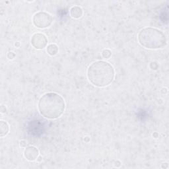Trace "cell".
Masks as SVG:
<instances>
[{"mask_svg":"<svg viewBox=\"0 0 169 169\" xmlns=\"http://www.w3.org/2000/svg\"><path fill=\"white\" fill-rule=\"evenodd\" d=\"M38 108L40 114L44 118L54 120L63 114L65 103L62 96L56 92H47L39 99Z\"/></svg>","mask_w":169,"mask_h":169,"instance_id":"6da1fadb","label":"cell"},{"mask_svg":"<svg viewBox=\"0 0 169 169\" xmlns=\"http://www.w3.org/2000/svg\"><path fill=\"white\" fill-rule=\"evenodd\" d=\"M115 71L112 65L104 61L91 63L87 69V77L92 85L97 87L109 85L114 79Z\"/></svg>","mask_w":169,"mask_h":169,"instance_id":"7a4b0ae2","label":"cell"},{"mask_svg":"<svg viewBox=\"0 0 169 169\" xmlns=\"http://www.w3.org/2000/svg\"><path fill=\"white\" fill-rule=\"evenodd\" d=\"M137 38L141 46L147 49H160L165 47L167 44L164 33L155 28L143 29L139 31Z\"/></svg>","mask_w":169,"mask_h":169,"instance_id":"3957f363","label":"cell"},{"mask_svg":"<svg viewBox=\"0 0 169 169\" xmlns=\"http://www.w3.org/2000/svg\"><path fill=\"white\" fill-rule=\"evenodd\" d=\"M53 18L51 15L44 11H40L33 16V22L35 27L39 29H46L51 25Z\"/></svg>","mask_w":169,"mask_h":169,"instance_id":"277c9868","label":"cell"},{"mask_svg":"<svg viewBox=\"0 0 169 169\" xmlns=\"http://www.w3.org/2000/svg\"><path fill=\"white\" fill-rule=\"evenodd\" d=\"M31 41L32 46L37 50L44 49L48 44V40L46 36L40 33L33 34Z\"/></svg>","mask_w":169,"mask_h":169,"instance_id":"5b68a950","label":"cell"},{"mask_svg":"<svg viewBox=\"0 0 169 169\" xmlns=\"http://www.w3.org/2000/svg\"><path fill=\"white\" fill-rule=\"evenodd\" d=\"M39 156V151L34 146H29L24 151V157L29 161H34L36 160Z\"/></svg>","mask_w":169,"mask_h":169,"instance_id":"8992f818","label":"cell"},{"mask_svg":"<svg viewBox=\"0 0 169 169\" xmlns=\"http://www.w3.org/2000/svg\"><path fill=\"white\" fill-rule=\"evenodd\" d=\"M83 9L79 6H74L70 9V15L74 19H79L83 16Z\"/></svg>","mask_w":169,"mask_h":169,"instance_id":"52a82bcc","label":"cell"},{"mask_svg":"<svg viewBox=\"0 0 169 169\" xmlns=\"http://www.w3.org/2000/svg\"><path fill=\"white\" fill-rule=\"evenodd\" d=\"M9 132V126L5 121H0V136L3 137L8 134Z\"/></svg>","mask_w":169,"mask_h":169,"instance_id":"ba28073f","label":"cell"},{"mask_svg":"<svg viewBox=\"0 0 169 169\" xmlns=\"http://www.w3.org/2000/svg\"><path fill=\"white\" fill-rule=\"evenodd\" d=\"M58 50H58V46L55 44H51L48 45L46 48V52L51 56H54L55 55H56L58 53Z\"/></svg>","mask_w":169,"mask_h":169,"instance_id":"9c48e42d","label":"cell"},{"mask_svg":"<svg viewBox=\"0 0 169 169\" xmlns=\"http://www.w3.org/2000/svg\"><path fill=\"white\" fill-rule=\"evenodd\" d=\"M112 52L109 49H104L102 52V56L105 59H108L111 57Z\"/></svg>","mask_w":169,"mask_h":169,"instance_id":"30bf717a","label":"cell"},{"mask_svg":"<svg viewBox=\"0 0 169 169\" xmlns=\"http://www.w3.org/2000/svg\"><path fill=\"white\" fill-rule=\"evenodd\" d=\"M7 57L9 60H13L15 57V54L13 52H9L7 54Z\"/></svg>","mask_w":169,"mask_h":169,"instance_id":"8fae6325","label":"cell"},{"mask_svg":"<svg viewBox=\"0 0 169 169\" xmlns=\"http://www.w3.org/2000/svg\"><path fill=\"white\" fill-rule=\"evenodd\" d=\"M27 142L25 140H21L20 141V146L22 147H27Z\"/></svg>","mask_w":169,"mask_h":169,"instance_id":"7c38bea8","label":"cell"},{"mask_svg":"<svg viewBox=\"0 0 169 169\" xmlns=\"http://www.w3.org/2000/svg\"><path fill=\"white\" fill-rule=\"evenodd\" d=\"M168 162H164L161 164V168H168Z\"/></svg>","mask_w":169,"mask_h":169,"instance_id":"4fadbf2b","label":"cell"},{"mask_svg":"<svg viewBox=\"0 0 169 169\" xmlns=\"http://www.w3.org/2000/svg\"><path fill=\"white\" fill-rule=\"evenodd\" d=\"M120 166H121V162H120L119 161H116V162H114V166L116 168L120 167Z\"/></svg>","mask_w":169,"mask_h":169,"instance_id":"5bb4252c","label":"cell"},{"mask_svg":"<svg viewBox=\"0 0 169 169\" xmlns=\"http://www.w3.org/2000/svg\"><path fill=\"white\" fill-rule=\"evenodd\" d=\"M1 111H2V113L6 112V108L4 105H2V107H1Z\"/></svg>","mask_w":169,"mask_h":169,"instance_id":"9a60e30c","label":"cell"},{"mask_svg":"<svg viewBox=\"0 0 169 169\" xmlns=\"http://www.w3.org/2000/svg\"><path fill=\"white\" fill-rule=\"evenodd\" d=\"M36 160H37V162H42V157L41 156H38L37 159H36Z\"/></svg>","mask_w":169,"mask_h":169,"instance_id":"2e32d148","label":"cell"},{"mask_svg":"<svg viewBox=\"0 0 169 169\" xmlns=\"http://www.w3.org/2000/svg\"><path fill=\"white\" fill-rule=\"evenodd\" d=\"M162 90H164V91H162V93H164V94H166V93L168 92V90L166 88H164V89H162Z\"/></svg>","mask_w":169,"mask_h":169,"instance_id":"e0dca14e","label":"cell"},{"mask_svg":"<svg viewBox=\"0 0 169 169\" xmlns=\"http://www.w3.org/2000/svg\"><path fill=\"white\" fill-rule=\"evenodd\" d=\"M153 136L155 138H157V137H158V133L155 132V133L153 134Z\"/></svg>","mask_w":169,"mask_h":169,"instance_id":"ac0fdd59","label":"cell"},{"mask_svg":"<svg viewBox=\"0 0 169 169\" xmlns=\"http://www.w3.org/2000/svg\"><path fill=\"white\" fill-rule=\"evenodd\" d=\"M15 46H20V44H19V42H17V43H15Z\"/></svg>","mask_w":169,"mask_h":169,"instance_id":"d6986e66","label":"cell"}]
</instances>
